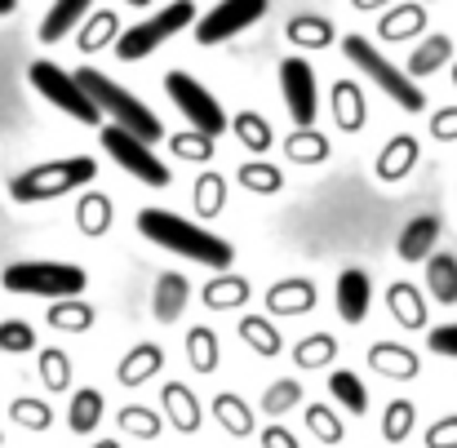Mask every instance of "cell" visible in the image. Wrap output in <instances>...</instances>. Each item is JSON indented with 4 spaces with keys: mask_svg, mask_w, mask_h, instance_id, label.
<instances>
[{
    "mask_svg": "<svg viewBox=\"0 0 457 448\" xmlns=\"http://www.w3.org/2000/svg\"><path fill=\"white\" fill-rule=\"evenodd\" d=\"M138 231L152 245H160L164 253L200 262L209 271H231V262H236V249L222 236H213V231H204V227H195V222H187V218H178L169 209H155V204L138 209Z\"/></svg>",
    "mask_w": 457,
    "mask_h": 448,
    "instance_id": "cell-1",
    "label": "cell"
},
{
    "mask_svg": "<svg viewBox=\"0 0 457 448\" xmlns=\"http://www.w3.org/2000/svg\"><path fill=\"white\" fill-rule=\"evenodd\" d=\"M76 76V85L85 89V98L98 107V116L103 120H112L116 129H125V134H134L138 143H160L164 138V125L155 120V112L143 103V98H134L129 89H120L112 76H103V71H94V67H80V71H71Z\"/></svg>",
    "mask_w": 457,
    "mask_h": 448,
    "instance_id": "cell-2",
    "label": "cell"
},
{
    "mask_svg": "<svg viewBox=\"0 0 457 448\" xmlns=\"http://www.w3.org/2000/svg\"><path fill=\"white\" fill-rule=\"evenodd\" d=\"M89 182H98V160L94 155H67V160H49V164L22 169L9 182V195L18 204H40V200L71 195V191H80Z\"/></svg>",
    "mask_w": 457,
    "mask_h": 448,
    "instance_id": "cell-3",
    "label": "cell"
},
{
    "mask_svg": "<svg viewBox=\"0 0 457 448\" xmlns=\"http://www.w3.org/2000/svg\"><path fill=\"white\" fill-rule=\"evenodd\" d=\"M89 285L85 267L76 262H13L0 271V289L18 294V298H80V289Z\"/></svg>",
    "mask_w": 457,
    "mask_h": 448,
    "instance_id": "cell-4",
    "label": "cell"
},
{
    "mask_svg": "<svg viewBox=\"0 0 457 448\" xmlns=\"http://www.w3.org/2000/svg\"><path fill=\"white\" fill-rule=\"evenodd\" d=\"M342 54L395 103V107H404V112H427V94H422V85L409 76V71H400L386 54H378V45L369 40V36H346L342 40Z\"/></svg>",
    "mask_w": 457,
    "mask_h": 448,
    "instance_id": "cell-5",
    "label": "cell"
},
{
    "mask_svg": "<svg viewBox=\"0 0 457 448\" xmlns=\"http://www.w3.org/2000/svg\"><path fill=\"white\" fill-rule=\"evenodd\" d=\"M191 22H195V4L191 0H169L164 9H155L147 22H138L125 36H116V58L120 62H138V58L155 54L164 40H173L182 27H191Z\"/></svg>",
    "mask_w": 457,
    "mask_h": 448,
    "instance_id": "cell-6",
    "label": "cell"
},
{
    "mask_svg": "<svg viewBox=\"0 0 457 448\" xmlns=\"http://www.w3.org/2000/svg\"><path fill=\"white\" fill-rule=\"evenodd\" d=\"M27 80L36 85V94H45L58 112H67L71 120H80V125H103V116H98V107L85 98V89L76 85V76L71 71H62L58 62H49V58H36L31 67H27Z\"/></svg>",
    "mask_w": 457,
    "mask_h": 448,
    "instance_id": "cell-7",
    "label": "cell"
},
{
    "mask_svg": "<svg viewBox=\"0 0 457 448\" xmlns=\"http://www.w3.org/2000/svg\"><path fill=\"white\" fill-rule=\"evenodd\" d=\"M164 94L173 98V107L187 116V125H191L195 134H204V138L227 134V112L218 107V98H213L195 76H187V71H169V76H164Z\"/></svg>",
    "mask_w": 457,
    "mask_h": 448,
    "instance_id": "cell-8",
    "label": "cell"
},
{
    "mask_svg": "<svg viewBox=\"0 0 457 448\" xmlns=\"http://www.w3.org/2000/svg\"><path fill=\"white\" fill-rule=\"evenodd\" d=\"M103 147H107V155H112L129 178H138L143 187H169V182H173L169 164H164L147 143H138L134 134H125V129H116V125L103 129Z\"/></svg>",
    "mask_w": 457,
    "mask_h": 448,
    "instance_id": "cell-9",
    "label": "cell"
},
{
    "mask_svg": "<svg viewBox=\"0 0 457 448\" xmlns=\"http://www.w3.org/2000/svg\"><path fill=\"white\" fill-rule=\"evenodd\" d=\"M262 13H267V0H218V4L195 22V40H200V45L236 40V36L249 31Z\"/></svg>",
    "mask_w": 457,
    "mask_h": 448,
    "instance_id": "cell-10",
    "label": "cell"
},
{
    "mask_svg": "<svg viewBox=\"0 0 457 448\" xmlns=\"http://www.w3.org/2000/svg\"><path fill=\"white\" fill-rule=\"evenodd\" d=\"M280 89H285V107L294 116L298 129L315 125V112H320V94H315V71L306 58H285L280 62Z\"/></svg>",
    "mask_w": 457,
    "mask_h": 448,
    "instance_id": "cell-11",
    "label": "cell"
},
{
    "mask_svg": "<svg viewBox=\"0 0 457 448\" xmlns=\"http://www.w3.org/2000/svg\"><path fill=\"white\" fill-rule=\"evenodd\" d=\"M333 302H337L342 324H364V315H369V306H373V280H369V271H360V267L342 271Z\"/></svg>",
    "mask_w": 457,
    "mask_h": 448,
    "instance_id": "cell-12",
    "label": "cell"
},
{
    "mask_svg": "<svg viewBox=\"0 0 457 448\" xmlns=\"http://www.w3.org/2000/svg\"><path fill=\"white\" fill-rule=\"evenodd\" d=\"M160 404H164V422L178 431V436H195L204 413H200V395H191L187 382H164L160 391Z\"/></svg>",
    "mask_w": 457,
    "mask_h": 448,
    "instance_id": "cell-13",
    "label": "cell"
},
{
    "mask_svg": "<svg viewBox=\"0 0 457 448\" xmlns=\"http://www.w3.org/2000/svg\"><path fill=\"white\" fill-rule=\"evenodd\" d=\"M369 369L391 377V382H413L422 373V360H418V351H409L400 342H373L369 346Z\"/></svg>",
    "mask_w": 457,
    "mask_h": 448,
    "instance_id": "cell-14",
    "label": "cell"
},
{
    "mask_svg": "<svg viewBox=\"0 0 457 448\" xmlns=\"http://www.w3.org/2000/svg\"><path fill=\"white\" fill-rule=\"evenodd\" d=\"M436 240H440V218H436V213H418V218L400 231L395 253H400V262H427V258L436 253Z\"/></svg>",
    "mask_w": 457,
    "mask_h": 448,
    "instance_id": "cell-15",
    "label": "cell"
},
{
    "mask_svg": "<svg viewBox=\"0 0 457 448\" xmlns=\"http://www.w3.org/2000/svg\"><path fill=\"white\" fill-rule=\"evenodd\" d=\"M187 302H191V280H187L182 271H164V276L155 280L152 315L160 319V324H173V319H182Z\"/></svg>",
    "mask_w": 457,
    "mask_h": 448,
    "instance_id": "cell-16",
    "label": "cell"
},
{
    "mask_svg": "<svg viewBox=\"0 0 457 448\" xmlns=\"http://www.w3.org/2000/svg\"><path fill=\"white\" fill-rule=\"evenodd\" d=\"M160 369H164V351H160L155 342H138V346H134V351H125V360L116 364V382L134 391V386L152 382Z\"/></svg>",
    "mask_w": 457,
    "mask_h": 448,
    "instance_id": "cell-17",
    "label": "cell"
},
{
    "mask_svg": "<svg viewBox=\"0 0 457 448\" xmlns=\"http://www.w3.org/2000/svg\"><path fill=\"white\" fill-rule=\"evenodd\" d=\"M315 285L311 280H280V285H271L267 289V311L271 315H306V311H315Z\"/></svg>",
    "mask_w": 457,
    "mask_h": 448,
    "instance_id": "cell-18",
    "label": "cell"
},
{
    "mask_svg": "<svg viewBox=\"0 0 457 448\" xmlns=\"http://www.w3.org/2000/svg\"><path fill=\"white\" fill-rule=\"evenodd\" d=\"M413 164H418V138L413 134H395L378 155V178L382 182H404L413 173Z\"/></svg>",
    "mask_w": 457,
    "mask_h": 448,
    "instance_id": "cell-19",
    "label": "cell"
},
{
    "mask_svg": "<svg viewBox=\"0 0 457 448\" xmlns=\"http://www.w3.org/2000/svg\"><path fill=\"white\" fill-rule=\"evenodd\" d=\"M253 294V285L245 280V276H231V271H218L204 289H200V302L209 306V311H236V306H245Z\"/></svg>",
    "mask_w": 457,
    "mask_h": 448,
    "instance_id": "cell-20",
    "label": "cell"
},
{
    "mask_svg": "<svg viewBox=\"0 0 457 448\" xmlns=\"http://www.w3.org/2000/svg\"><path fill=\"white\" fill-rule=\"evenodd\" d=\"M386 311H391V319L400 328H427V302L409 280H395L386 289Z\"/></svg>",
    "mask_w": 457,
    "mask_h": 448,
    "instance_id": "cell-21",
    "label": "cell"
},
{
    "mask_svg": "<svg viewBox=\"0 0 457 448\" xmlns=\"http://www.w3.org/2000/svg\"><path fill=\"white\" fill-rule=\"evenodd\" d=\"M103 413H107L103 391H98V386H80V391L71 395V409H67V427H71V436H94L98 422H103Z\"/></svg>",
    "mask_w": 457,
    "mask_h": 448,
    "instance_id": "cell-22",
    "label": "cell"
},
{
    "mask_svg": "<svg viewBox=\"0 0 457 448\" xmlns=\"http://www.w3.org/2000/svg\"><path fill=\"white\" fill-rule=\"evenodd\" d=\"M213 418H218V427H222L227 436H236V440H249V436H253V409H249L236 391H218V395H213Z\"/></svg>",
    "mask_w": 457,
    "mask_h": 448,
    "instance_id": "cell-23",
    "label": "cell"
},
{
    "mask_svg": "<svg viewBox=\"0 0 457 448\" xmlns=\"http://www.w3.org/2000/svg\"><path fill=\"white\" fill-rule=\"evenodd\" d=\"M89 9H94V0H54L49 13L40 18V40H45V45H58Z\"/></svg>",
    "mask_w": 457,
    "mask_h": 448,
    "instance_id": "cell-24",
    "label": "cell"
},
{
    "mask_svg": "<svg viewBox=\"0 0 457 448\" xmlns=\"http://www.w3.org/2000/svg\"><path fill=\"white\" fill-rule=\"evenodd\" d=\"M240 337H245V346H249L253 355H262V360H276L280 346H285L280 328H276L267 315H245V319H240Z\"/></svg>",
    "mask_w": 457,
    "mask_h": 448,
    "instance_id": "cell-25",
    "label": "cell"
},
{
    "mask_svg": "<svg viewBox=\"0 0 457 448\" xmlns=\"http://www.w3.org/2000/svg\"><path fill=\"white\" fill-rule=\"evenodd\" d=\"M76 227L85 231V236H107L112 231V195H103V191H85L80 195V204H76Z\"/></svg>",
    "mask_w": 457,
    "mask_h": 448,
    "instance_id": "cell-26",
    "label": "cell"
},
{
    "mask_svg": "<svg viewBox=\"0 0 457 448\" xmlns=\"http://www.w3.org/2000/svg\"><path fill=\"white\" fill-rule=\"evenodd\" d=\"M328 395H333L351 418H364V413H369V391H364V382H360L351 369H333V373H328Z\"/></svg>",
    "mask_w": 457,
    "mask_h": 448,
    "instance_id": "cell-27",
    "label": "cell"
},
{
    "mask_svg": "<svg viewBox=\"0 0 457 448\" xmlns=\"http://www.w3.org/2000/svg\"><path fill=\"white\" fill-rule=\"evenodd\" d=\"M49 328H58V333H85L94 319H98V311L89 306V302L80 298H62V302H49Z\"/></svg>",
    "mask_w": 457,
    "mask_h": 448,
    "instance_id": "cell-28",
    "label": "cell"
},
{
    "mask_svg": "<svg viewBox=\"0 0 457 448\" xmlns=\"http://www.w3.org/2000/svg\"><path fill=\"white\" fill-rule=\"evenodd\" d=\"M427 289L436 294V302H445V306L457 302V258L453 253H431V258H427Z\"/></svg>",
    "mask_w": 457,
    "mask_h": 448,
    "instance_id": "cell-29",
    "label": "cell"
},
{
    "mask_svg": "<svg viewBox=\"0 0 457 448\" xmlns=\"http://www.w3.org/2000/svg\"><path fill=\"white\" fill-rule=\"evenodd\" d=\"M337 360V337L333 333H311V337H303L298 346H294V364L298 369H328Z\"/></svg>",
    "mask_w": 457,
    "mask_h": 448,
    "instance_id": "cell-30",
    "label": "cell"
},
{
    "mask_svg": "<svg viewBox=\"0 0 457 448\" xmlns=\"http://www.w3.org/2000/svg\"><path fill=\"white\" fill-rule=\"evenodd\" d=\"M333 120H337L342 134H360V129H364V103H360V89L346 85V80L333 89Z\"/></svg>",
    "mask_w": 457,
    "mask_h": 448,
    "instance_id": "cell-31",
    "label": "cell"
},
{
    "mask_svg": "<svg viewBox=\"0 0 457 448\" xmlns=\"http://www.w3.org/2000/svg\"><path fill=\"white\" fill-rule=\"evenodd\" d=\"M227 129L240 138V147L258 151V155H262V151H271V143H276V138H271V125H267L258 112H240L236 120H227Z\"/></svg>",
    "mask_w": 457,
    "mask_h": 448,
    "instance_id": "cell-32",
    "label": "cell"
},
{
    "mask_svg": "<svg viewBox=\"0 0 457 448\" xmlns=\"http://www.w3.org/2000/svg\"><path fill=\"white\" fill-rule=\"evenodd\" d=\"M453 58V40L449 36H427L418 49H413V62H409V76H431L436 67H445Z\"/></svg>",
    "mask_w": 457,
    "mask_h": 448,
    "instance_id": "cell-33",
    "label": "cell"
},
{
    "mask_svg": "<svg viewBox=\"0 0 457 448\" xmlns=\"http://www.w3.org/2000/svg\"><path fill=\"white\" fill-rule=\"evenodd\" d=\"M187 364L195 373H213L218 369V337H213V328H187Z\"/></svg>",
    "mask_w": 457,
    "mask_h": 448,
    "instance_id": "cell-34",
    "label": "cell"
},
{
    "mask_svg": "<svg viewBox=\"0 0 457 448\" xmlns=\"http://www.w3.org/2000/svg\"><path fill=\"white\" fill-rule=\"evenodd\" d=\"M195 213L200 218H218L222 213V204H227V178L222 173H200V182H195Z\"/></svg>",
    "mask_w": 457,
    "mask_h": 448,
    "instance_id": "cell-35",
    "label": "cell"
},
{
    "mask_svg": "<svg viewBox=\"0 0 457 448\" xmlns=\"http://www.w3.org/2000/svg\"><path fill=\"white\" fill-rule=\"evenodd\" d=\"M116 427H120V431H129L134 440H155V436L164 431L160 413H152V409H143V404H125V409L116 413Z\"/></svg>",
    "mask_w": 457,
    "mask_h": 448,
    "instance_id": "cell-36",
    "label": "cell"
},
{
    "mask_svg": "<svg viewBox=\"0 0 457 448\" xmlns=\"http://www.w3.org/2000/svg\"><path fill=\"white\" fill-rule=\"evenodd\" d=\"M236 182L245 187V191H253V195H276L280 187H285V173L280 169H271V164H240V173H236Z\"/></svg>",
    "mask_w": 457,
    "mask_h": 448,
    "instance_id": "cell-37",
    "label": "cell"
},
{
    "mask_svg": "<svg viewBox=\"0 0 457 448\" xmlns=\"http://www.w3.org/2000/svg\"><path fill=\"white\" fill-rule=\"evenodd\" d=\"M298 404H303V382H298V377H280V382H271L267 395H262V413H267V418H280V413H289V409H298Z\"/></svg>",
    "mask_w": 457,
    "mask_h": 448,
    "instance_id": "cell-38",
    "label": "cell"
},
{
    "mask_svg": "<svg viewBox=\"0 0 457 448\" xmlns=\"http://www.w3.org/2000/svg\"><path fill=\"white\" fill-rule=\"evenodd\" d=\"M9 418H13L22 431H49V427H54V409H49L45 400H36V395L13 400V404H9Z\"/></svg>",
    "mask_w": 457,
    "mask_h": 448,
    "instance_id": "cell-39",
    "label": "cell"
},
{
    "mask_svg": "<svg viewBox=\"0 0 457 448\" xmlns=\"http://www.w3.org/2000/svg\"><path fill=\"white\" fill-rule=\"evenodd\" d=\"M40 377H45V386L58 395V391H67L71 386V355L67 351H58V346H49V351H40Z\"/></svg>",
    "mask_w": 457,
    "mask_h": 448,
    "instance_id": "cell-40",
    "label": "cell"
},
{
    "mask_svg": "<svg viewBox=\"0 0 457 448\" xmlns=\"http://www.w3.org/2000/svg\"><path fill=\"white\" fill-rule=\"evenodd\" d=\"M413 422H418V409H413L409 400H391L386 413H382V436H386L391 444H400V440H409Z\"/></svg>",
    "mask_w": 457,
    "mask_h": 448,
    "instance_id": "cell-41",
    "label": "cell"
},
{
    "mask_svg": "<svg viewBox=\"0 0 457 448\" xmlns=\"http://www.w3.org/2000/svg\"><path fill=\"white\" fill-rule=\"evenodd\" d=\"M306 427H311V436L320 440V444H342V418L333 413V409H324V404H311L306 409Z\"/></svg>",
    "mask_w": 457,
    "mask_h": 448,
    "instance_id": "cell-42",
    "label": "cell"
},
{
    "mask_svg": "<svg viewBox=\"0 0 457 448\" xmlns=\"http://www.w3.org/2000/svg\"><path fill=\"white\" fill-rule=\"evenodd\" d=\"M0 351L4 355H27L36 351V328L27 319H0Z\"/></svg>",
    "mask_w": 457,
    "mask_h": 448,
    "instance_id": "cell-43",
    "label": "cell"
},
{
    "mask_svg": "<svg viewBox=\"0 0 457 448\" xmlns=\"http://www.w3.org/2000/svg\"><path fill=\"white\" fill-rule=\"evenodd\" d=\"M285 151H289V160H298V164H320V160H328V143H324L315 129H298V134L285 143Z\"/></svg>",
    "mask_w": 457,
    "mask_h": 448,
    "instance_id": "cell-44",
    "label": "cell"
},
{
    "mask_svg": "<svg viewBox=\"0 0 457 448\" xmlns=\"http://www.w3.org/2000/svg\"><path fill=\"white\" fill-rule=\"evenodd\" d=\"M169 147H173V155H182V160H213V138H204V134H195V129L173 134Z\"/></svg>",
    "mask_w": 457,
    "mask_h": 448,
    "instance_id": "cell-45",
    "label": "cell"
},
{
    "mask_svg": "<svg viewBox=\"0 0 457 448\" xmlns=\"http://www.w3.org/2000/svg\"><path fill=\"white\" fill-rule=\"evenodd\" d=\"M289 36H294L298 45L320 49V45H328V40H333V27H328V22H320V18H294V22H289Z\"/></svg>",
    "mask_w": 457,
    "mask_h": 448,
    "instance_id": "cell-46",
    "label": "cell"
},
{
    "mask_svg": "<svg viewBox=\"0 0 457 448\" xmlns=\"http://www.w3.org/2000/svg\"><path fill=\"white\" fill-rule=\"evenodd\" d=\"M427 444L431 448H457V413L453 418H440V422L427 431Z\"/></svg>",
    "mask_w": 457,
    "mask_h": 448,
    "instance_id": "cell-47",
    "label": "cell"
},
{
    "mask_svg": "<svg viewBox=\"0 0 457 448\" xmlns=\"http://www.w3.org/2000/svg\"><path fill=\"white\" fill-rule=\"evenodd\" d=\"M431 351L457 360V324H440V328H431Z\"/></svg>",
    "mask_w": 457,
    "mask_h": 448,
    "instance_id": "cell-48",
    "label": "cell"
},
{
    "mask_svg": "<svg viewBox=\"0 0 457 448\" xmlns=\"http://www.w3.org/2000/svg\"><path fill=\"white\" fill-rule=\"evenodd\" d=\"M103 36H112V13H98V22H94V27L85 31V40H80V49H85V54H94V49L103 45Z\"/></svg>",
    "mask_w": 457,
    "mask_h": 448,
    "instance_id": "cell-49",
    "label": "cell"
},
{
    "mask_svg": "<svg viewBox=\"0 0 457 448\" xmlns=\"http://www.w3.org/2000/svg\"><path fill=\"white\" fill-rule=\"evenodd\" d=\"M431 134H436L440 143H453V138H457V107H449V112H440V116L431 120Z\"/></svg>",
    "mask_w": 457,
    "mask_h": 448,
    "instance_id": "cell-50",
    "label": "cell"
},
{
    "mask_svg": "<svg viewBox=\"0 0 457 448\" xmlns=\"http://www.w3.org/2000/svg\"><path fill=\"white\" fill-rule=\"evenodd\" d=\"M262 448H298V436L285 431V427H267L262 431Z\"/></svg>",
    "mask_w": 457,
    "mask_h": 448,
    "instance_id": "cell-51",
    "label": "cell"
},
{
    "mask_svg": "<svg viewBox=\"0 0 457 448\" xmlns=\"http://www.w3.org/2000/svg\"><path fill=\"white\" fill-rule=\"evenodd\" d=\"M13 9H18V0H0V18H4V13H13Z\"/></svg>",
    "mask_w": 457,
    "mask_h": 448,
    "instance_id": "cell-52",
    "label": "cell"
},
{
    "mask_svg": "<svg viewBox=\"0 0 457 448\" xmlns=\"http://www.w3.org/2000/svg\"><path fill=\"white\" fill-rule=\"evenodd\" d=\"M89 448H120V440H94Z\"/></svg>",
    "mask_w": 457,
    "mask_h": 448,
    "instance_id": "cell-53",
    "label": "cell"
},
{
    "mask_svg": "<svg viewBox=\"0 0 457 448\" xmlns=\"http://www.w3.org/2000/svg\"><path fill=\"white\" fill-rule=\"evenodd\" d=\"M129 4H152V0H129Z\"/></svg>",
    "mask_w": 457,
    "mask_h": 448,
    "instance_id": "cell-54",
    "label": "cell"
},
{
    "mask_svg": "<svg viewBox=\"0 0 457 448\" xmlns=\"http://www.w3.org/2000/svg\"><path fill=\"white\" fill-rule=\"evenodd\" d=\"M0 444H4V431H0Z\"/></svg>",
    "mask_w": 457,
    "mask_h": 448,
    "instance_id": "cell-55",
    "label": "cell"
}]
</instances>
